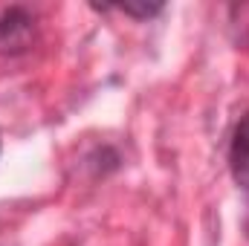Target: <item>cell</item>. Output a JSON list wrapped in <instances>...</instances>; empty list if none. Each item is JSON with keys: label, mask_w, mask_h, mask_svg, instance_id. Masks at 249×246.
Returning <instances> with one entry per match:
<instances>
[{"label": "cell", "mask_w": 249, "mask_h": 246, "mask_svg": "<svg viewBox=\"0 0 249 246\" xmlns=\"http://www.w3.org/2000/svg\"><path fill=\"white\" fill-rule=\"evenodd\" d=\"M35 15L23 6H9L0 12V55H20L32 47Z\"/></svg>", "instance_id": "1"}, {"label": "cell", "mask_w": 249, "mask_h": 246, "mask_svg": "<svg viewBox=\"0 0 249 246\" xmlns=\"http://www.w3.org/2000/svg\"><path fill=\"white\" fill-rule=\"evenodd\" d=\"M229 171L238 188L249 194V110L235 124V133L229 142Z\"/></svg>", "instance_id": "2"}, {"label": "cell", "mask_w": 249, "mask_h": 246, "mask_svg": "<svg viewBox=\"0 0 249 246\" xmlns=\"http://www.w3.org/2000/svg\"><path fill=\"white\" fill-rule=\"evenodd\" d=\"M110 9H116V12H122V15H130V18H142V20H148V18H157V15L162 12V3H142V6L122 3V6H110Z\"/></svg>", "instance_id": "3"}]
</instances>
